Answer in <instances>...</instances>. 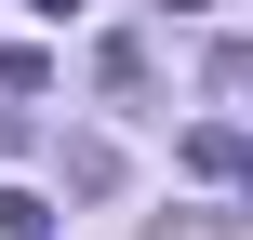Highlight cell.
Instances as JSON below:
<instances>
[{
	"label": "cell",
	"mask_w": 253,
	"mask_h": 240,
	"mask_svg": "<svg viewBox=\"0 0 253 240\" xmlns=\"http://www.w3.org/2000/svg\"><path fill=\"white\" fill-rule=\"evenodd\" d=\"M187 174H213V187L253 200V120H200V134H187Z\"/></svg>",
	"instance_id": "obj_1"
},
{
	"label": "cell",
	"mask_w": 253,
	"mask_h": 240,
	"mask_svg": "<svg viewBox=\"0 0 253 240\" xmlns=\"http://www.w3.org/2000/svg\"><path fill=\"white\" fill-rule=\"evenodd\" d=\"M67 187H80V200H93V187H120V147H107V134H80V147H67Z\"/></svg>",
	"instance_id": "obj_2"
},
{
	"label": "cell",
	"mask_w": 253,
	"mask_h": 240,
	"mask_svg": "<svg viewBox=\"0 0 253 240\" xmlns=\"http://www.w3.org/2000/svg\"><path fill=\"white\" fill-rule=\"evenodd\" d=\"M213 94H227V107H253V40H227V53H213Z\"/></svg>",
	"instance_id": "obj_3"
},
{
	"label": "cell",
	"mask_w": 253,
	"mask_h": 240,
	"mask_svg": "<svg viewBox=\"0 0 253 240\" xmlns=\"http://www.w3.org/2000/svg\"><path fill=\"white\" fill-rule=\"evenodd\" d=\"M0 147H27V120H13V107H0Z\"/></svg>",
	"instance_id": "obj_4"
},
{
	"label": "cell",
	"mask_w": 253,
	"mask_h": 240,
	"mask_svg": "<svg viewBox=\"0 0 253 240\" xmlns=\"http://www.w3.org/2000/svg\"><path fill=\"white\" fill-rule=\"evenodd\" d=\"M173 13H187V0H173Z\"/></svg>",
	"instance_id": "obj_5"
}]
</instances>
